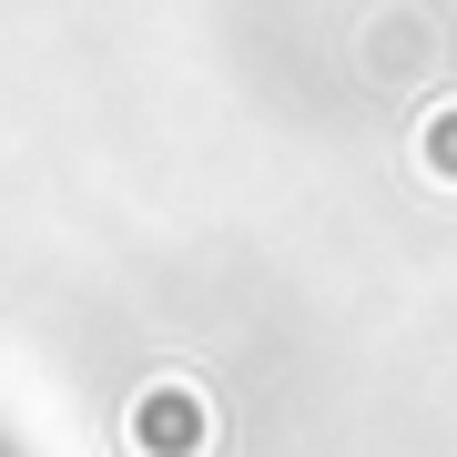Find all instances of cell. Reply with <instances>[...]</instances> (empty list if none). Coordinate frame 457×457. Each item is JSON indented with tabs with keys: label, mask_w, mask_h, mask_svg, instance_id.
<instances>
[{
	"label": "cell",
	"mask_w": 457,
	"mask_h": 457,
	"mask_svg": "<svg viewBox=\"0 0 457 457\" xmlns=\"http://www.w3.org/2000/svg\"><path fill=\"white\" fill-rule=\"evenodd\" d=\"M427 143H437V153H427V163H437V173H457V122H437V132H427Z\"/></svg>",
	"instance_id": "6da1fadb"
}]
</instances>
